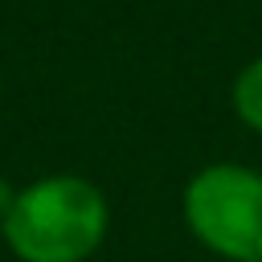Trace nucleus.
Here are the masks:
<instances>
[{
	"label": "nucleus",
	"mask_w": 262,
	"mask_h": 262,
	"mask_svg": "<svg viewBox=\"0 0 262 262\" xmlns=\"http://www.w3.org/2000/svg\"><path fill=\"white\" fill-rule=\"evenodd\" d=\"M16 192H20V188H12V184H8V176H0V221L12 213V205H16Z\"/></svg>",
	"instance_id": "20e7f679"
},
{
	"label": "nucleus",
	"mask_w": 262,
	"mask_h": 262,
	"mask_svg": "<svg viewBox=\"0 0 262 262\" xmlns=\"http://www.w3.org/2000/svg\"><path fill=\"white\" fill-rule=\"evenodd\" d=\"M188 233L225 262H262V172L205 164L180 196Z\"/></svg>",
	"instance_id": "f03ea898"
},
{
	"label": "nucleus",
	"mask_w": 262,
	"mask_h": 262,
	"mask_svg": "<svg viewBox=\"0 0 262 262\" xmlns=\"http://www.w3.org/2000/svg\"><path fill=\"white\" fill-rule=\"evenodd\" d=\"M111 229L102 188L74 172L37 176L16 192L0 237L20 262H86Z\"/></svg>",
	"instance_id": "f257e3e1"
},
{
	"label": "nucleus",
	"mask_w": 262,
	"mask_h": 262,
	"mask_svg": "<svg viewBox=\"0 0 262 262\" xmlns=\"http://www.w3.org/2000/svg\"><path fill=\"white\" fill-rule=\"evenodd\" d=\"M233 115L262 135V57H254L237 78H233Z\"/></svg>",
	"instance_id": "7ed1b4c3"
}]
</instances>
